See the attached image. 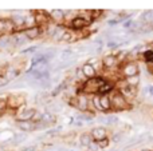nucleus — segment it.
Listing matches in <instances>:
<instances>
[{
	"label": "nucleus",
	"mask_w": 153,
	"mask_h": 151,
	"mask_svg": "<svg viewBox=\"0 0 153 151\" xmlns=\"http://www.w3.org/2000/svg\"><path fill=\"white\" fill-rule=\"evenodd\" d=\"M110 102H111V106L117 110L125 108V106H126V100H125V98L121 95V94H116Z\"/></svg>",
	"instance_id": "nucleus-8"
},
{
	"label": "nucleus",
	"mask_w": 153,
	"mask_h": 151,
	"mask_svg": "<svg viewBox=\"0 0 153 151\" xmlns=\"http://www.w3.org/2000/svg\"><path fill=\"white\" fill-rule=\"evenodd\" d=\"M20 151H39V147H38L36 144H30V146L22 147Z\"/></svg>",
	"instance_id": "nucleus-29"
},
{
	"label": "nucleus",
	"mask_w": 153,
	"mask_h": 151,
	"mask_svg": "<svg viewBox=\"0 0 153 151\" xmlns=\"http://www.w3.org/2000/svg\"><path fill=\"white\" fill-rule=\"evenodd\" d=\"M36 112L35 108H30V107H20L15 114V119L16 122H26V120H32V117Z\"/></svg>",
	"instance_id": "nucleus-2"
},
{
	"label": "nucleus",
	"mask_w": 153,
	"mask_h": 151,
	"mask_svg": "<svg viewBox=\"0 0 153 151\" xmlns=\"http://www.w3.org/2000/svg\"><path fill=\"white\" fill-rule=\"evenodd\" d=\"M40 122H42L46 127H48V126L54 125V123L56 122V117H55V114H51V112H48V111H43L42 120H40Z\"/></svg>",
	"instance_id": "nucleus-11"
},
{
	"label": "nucleus",
	"mask_w": 153,
	"mask_h": 151,
	"mask_svg": "<svg viewBox=\"0 0 153 151\" xmlns=\"http://www.w3.org/2000/svg\"><path fill=\"white\" fill-rule=\"evenodd\" d=\"M87 104H89V100L85 95H79L76 98V107H78L81 111H86L87 110Z\"/></svg>",
	"instance_id": "nucleus-15"
},
{
	"label": "nucleus",
	"mask_w": 153,
	"mask_h": 151,
	"mask_svg": "<svg viewBox=\"0 0 153 151\" xmlns=\"http://www.w3.org/2000/svg\"><path fill=\"white\" fill-rule=\"evenodd\" d=\"M102 63L105 64L106 67H111L114 63H116V56H113V55H108V56H105V58L102 59Z\"/></svg>",
	"instance_id": "nucleus-23"
},
{
	"label": "nucleus",
	"mask_w": 153,
	"mask_h": 151,
	"mask_svg": "<svg viewBox=\"0 0 153 151\" xmlns=\"http://www.w3.org/2000/svg\"><path fill=\"white\" fill-rule=\"evenodd\" d=\"M93 104L95 106V108L98 110V111H103L102 107H101V100H100V96H95L94 99H93Z\"/></svg>",
	"instance_id": "nucleus-30"
},
{
	"label": "nucleus",
	"mask_w": 153,
	"mask_h": 151,
	"mask_svg": "<svg viewBox=\"0 0 153 151\" xmlns=\"http://www.w3.org/2000/svg\"><path fill=\"white\" fill-rule=\"evenodd\" d=\"M3 75H4V76L7 78L10 82H11V80H15L16 78L20 75V67H16L15 64H11V66H8L7 68L4 70Z\"/></svg>",
	"instance_id": "nucleus-5"
},
{
	"label": "nucleus",
	"mask_w": 153,
	"mask_h": 151,
	"mask_svg": "<svg viewBox=\"0 0 153 151\" xmlns=\"http://www.w3.org/2000/svg\"><path fill=\"white\" fill-rule=\"evenodd\" d=\"M73 58H74V51L70 50V48L63 50L61 52V55H59V59L62 62H70V59H73Z\"/></svg>",
	"instance_id": "nucleus-18"
},
{
	"label": "nucleus",
	"mask_w": 153,
	"mask_h": 151,
	"mask_svg": "<svg viewBox=\"0 0 153 151\" xmlns=\"http://www.w3.org/2000/svg\"><path fill=\"white\" fill-rule=\"evenodd\" d=\"M121 21H122L121 19H113V20H108V26L114 27V26H117V24H120Z\"/></svg>",
	"instance_id": "nucleus-32"
},
{
	"label": "nucleus",
	"mask_w": 153,
	"mask_h": 151,
	"mask_svg": "<svg viewBox=\"0 0 153 151\" xmlns=\"http://www.w3.org/2000/svg\"><path fill=\"white\" fill-rule=\"evenodd\" d=\"M26 139H27V134H24V133H15V135H13L12 139H11V143H12V144H20V143H23Z\"/></svg>",
	"instance_id": "nucleus-19"
},
{
	"label": "nucleus",
	"mask_w": 153,
	"mask_h": 151,
	"mask_svg": "<svg viewBox=\"0 0 153 151\" xmlns=\"http://www.w3.org/2000/svg\"><path fill=\"white\" fill-rule=\"evenodd\" d=\"M7 110V98H0V114Z\"/></svg>",
	"instance_id": "nucleus-27"
},
{
	"label": "nucleus",
	"mask_w": 153,
	"mask_h": 151,
	"mask_svg": "<svg viewBox=\"0 0 153 151\" xmlns=\"http://www.w3.org/2000/svg\"><path fill=\"white\" fill-rule=\"evenodd\" d=\"M42 114H43L42 111H38V110H36V112L34 114V117H32V120H31V122H34V123H39L40 120H42Z\"/></svg>",
	"instance_id": "nucleus-26"
},
{
	"label": "nucleus",
	"mask_w": 153,
	"mask_h": 151,
	"mask_svg": "<svg viewBox=\"0 0 153 151\" xmlns=\"http://www.w3.org/2000/svg\"><path fill=\"white\" fill-rule=\"evenodd\" d=\"M67 87V82H62V83H59L58 86H56L55 88H54V91H51V94L50 95L51 96H56L58 94H61L62 91H65V88Z\"/></svg>",
	"instance_id": "nucleus-21"
},
{
	"label": "nucleus",
	"mask_w": 153,
	"mask_h": 151,
	"mask_svg": "<svg viewBox=\"0 0 153 151\" xmlns=\"http://www.w3.org/2000/svg\"><path fill=\"white\" fill-rule=\"evenodd\" d=\"M89 24V20H86L85 18H82V16H76L71 20V26L75 27V28H81V27H85Z\"/></svg>",
	"instance_id": "nucleus-16"
},
{
	"label": "nucleus",
	"mask_w": 153,
	"mask_h": 151,
	"mask_svg": "<svg viewBox=\"0 0 153 151\" xmlns=\"http://www.w3.org/2000/svg\"><path fill=\"white\" fill-rule=\"evenodd\" d=\"M81 71H82V74H83L85 78H94L95 76V70L93 68V66H90L89 63L83 64Z\"/></svg>",
	"instance_id": "nucleus-14"
},
{
	"label": "nucleus",
	"mask_w": 153,
	"mask_h": 151,
	"mask_svg": "<svg viewBox=\"0 0 153 151\" xmlns=\"http://www.w3.org/2000/svg\"><path fill=\"white\" fill-rule=\"evenodd\" d=\"M90 135H91V138L94 139V141L97 142H101L102 139L106 138V130L103 127H94L91 130V133H90Z\"/></svg>",
	"instance_id": "nucleus-9"
},
{
	"label": "nucleus",
	"mask_w": 153,
	"mask_h": 151,
	"mask_svg": "<svg viewBox=\"0 0 153 151\" xmlns=\"http://www.w3.org/2000/svg\"><path fill=\"white\" fill-rule=\"evenodd\" d=\"M141 20H144L145 23H153V11H145L141 16Z\"/></svg>",
	"instance_id": "nucleus-24"
},
{
	"label": "nucleus",
	"mask_w": 153,
	"mask_h": 151,
	"mask_svg": "<svg viewBox=\"0 0 153 151\" xmlns=\"http://www.w3.org/2000/svg\"><path fill=\"white\" fill-rule=\"evenodd\" d=\"M24 95L20 94H10L7 96V110H12V111H18L20 107L26 106V100H24Z\"/></svg>",
	"instance_id": "nucleus-1"
},
{
	"label": "nucleus",
	"mask_w": 153,
	"mask_h": 151,
	"mask_svg": "<svg viewBox=\"0 0 153 151\" xmlns=\"http://www.w3.org/2000/svg\"><path fill=\"white\" fill-rule=\"evenodd\" d=\"M48 13H50V19L53 21H55L56 24H59L65 19V11H62V10H53Z\"/></svg>",
	"instance_id": "nucleus-13"
},
{
	"label": "nucleus",
	"mask_w": 153,
	"mask_h": 151,
	"mask_svg": "<svg viewBox=\"0 0 153 151\" xmlns=\"http://www.w3.org/2000/svg\"><path fill=\"white\" fill-rule=\"evenodd\" d=\"M144 92L148 94V95L153 96V86H146L145 88H144Z\"/></svg>",
	"instance_id": "nucleus-33"
},
{
	"label": "nucleus",
	"mask_w": 153,
	"mask_h": 151,
	"mask_svg": "<svg viewBox=\"0 0 153 151\" xmlns=\"http://www.w3.org/2000/svg\"><path fill=\"white\" fill-rule=\"evenodd\" d=\"M10 48H13L12 35L0 36V50H10Z\"/></svg>",
	"instance_id": "nucleus-10"
},
{
	"label": "nucleus",
	"mask_w": 153,
	"mask_h": 151,
	"mask_svg": "<svg viewBox=\"0 0 153 151\" xmlns=\"http://www.w3.org/2000/svg\"><path fill=\"white\" fill-rule=\"evenodd\" d=\"M38 50H39V47H38V45H31V47L23 48V50L20 51V54H22V55H26V54H34V52H36Z\"/></svg>",
	"instance_id": "nucleus-25"
},
{
	"label": "nucleus",
	"mask_w": 153,
	"mask_h": 151,
	"mask_svg": "<svg viewBox=\"0 0 153 151\" xmlns=\"http://www.w3.org/2000/svg\"><path fill=\"white\" fill-rule=\"evenodd\" d=\"M23 34L28 40H34V39H38V37L40 36V34H42V28L35 26V27H31V28H26L23 31Z\"/></svg>",
	"instance_id": "nucleus-6"
},
{
	"label": "nucleus",
	"mask_w": 153,
	"mask_h": 151,
	"mask_svg": "<svg viewBox=\"0 0 153 151\" xmlns=\"http://www.w3.org/2000/svg\"><path fill=\"white\" fill-rule=\"evenodd\" d=\"M59 151H76V150H65V149H59Z\"/></svg>",
	"instance_id": "nucleus-35"
},
{
	"label": "nucleus",
	"mask_w": 153,
	"mask_h": 151,
	"mask_svg": "<svg viewBox=\"0 0 153 151\" xmlns=\"http://www.w3.org/2000/svg\"><path fill=\"white\" fill-rule=\"evenodd\" d=\"M16 127L24 134L34 133L36 131V123L31 122V120H26V122H16Z\"/></svg>",
	"instance_id": "nucleus-4"
},
{
	"label": "nucleus",
	"mask_w": 153,
	"mask_h": 151,
	"mask_svg": "<svg viewBox=\"0 0 153 151\" xmlns=\"http://www.w3.org/2000/svg\"><path fill=\"white\" fill-rule=\"evenodd\" d=\"M71 39H73V34H71V32L65 31V34H63V36H62L61 42H70Z\"/></svg>",
	"instance_id": "nucleus-31"
},
{
	"label": "nucleus",
	"mask_w": 153,
	"mask_h": 151,
	"mask_svg": "<svg viewBox=\"0 0 153 151\" xmlns=\"http://www.w3.org/2000/svg\"><path fill=\"white\" fill-rule=\"evenodd\" d=\"M138 78L137 76H132V78H128V84L129 86H132V87H134V86H137L138 84Z\"/></svg>",
	"instance_id": "nucleus-28"
},
{
	"label": "nucleus",
	"mask_w": 153,
	"mask_h": 151,
	"mask_svg": "<svg viewBox=\"0 0 153 151\" xmlns=\"http://www.w3.org/2000/svg\"><path fill=\"white\" fill-rule=\"evenodd\" d=\"M12 42H13V48H16V47H22V45L27 44L30 40L24 36L23 32H18V34L12 35Z\"/></svg>",
	"instance_id": "nucleus-7"
},
{
	"label": "nucleus",
	"mask_w": 153,
	"mask_h": 151,
	"mask_svg": "<svg viewBox=\"0 0 153 151\" xmlns=\"http://www.w3.org/2000/svg\"><path fill=\"white\" fill-rule=\"evenodd\" d=\"M132 24H133V20L130 19V20H128V21H124V23H122V27H124V28H130Z\"/></svg>",
	"instance_id": "nucleus-34"
},
{
	"label": "nucleus",
	"mask_w": 153,
	"mask_h": 151,
	"mask_svg": "<svg viewBox=\"0 0 153 151\" xmlns=\"http://www.w3.org/2000/svg\"><path fill=\"white\" fill-rule=\"evenodd\" d=\"M100 100H101V107H102L103 111H105V110H109L111 107V102L109 100V98L106 95H103L102 98H100Z\"/></svg>",
	"instance_id": "nucleus-22"
},
{
	"label": "nucleus",
	"mask_w": 153,
	"mask_h": 151,
	"mask_svg": "<svg viewBox=\"0 0 153 151\" xmlns=\"http://www.w3.org/2000/svg\"><path fill=\"white\" fill-rule=\"evenodd\" d=\"M34 13H36V15H34L35 26L40 27V28L45 26H48V21H50L51 19H50V15H47L46 11H34Z\"/></svg>",
	"instance_id": "nucleus-3"
},
{
	"label": "nucleus",
	"mask_w": 153,
	"mask_h": 151,
	"mask_svg": "<svg viewBox=\"0 0 153 151\" xmlns=\"http://www.w3.org/2000/svg\"><path fill=\"white\" fill-rule=\"evenodd\" d=\"M101 120H102V123L109 125V126H116L120 122V119L117 117H114V115H106V117L101 118Z\"/></svg>",
	"instance_id": "nucleus-20"
},
{
	"label": "nucleus",
	"mask_w": 153,
	"mask_h": 151,
	"mask_svg": "<svg viewBox=\"0 0 153 151\" xmlns=\"http://www.w3.org/2000/svg\"><path fill=\"white\" fill-rule=\"evenodd\" d=\"M124 74L126 75L128 78H132V76H137L138 74V67L136 63H129L125 66L124 68Z\"/></svg>",
	"instance_id": "nucleus-12"
},
{
	"label": "nucleus",
	"mask_w": 153,
	"mask_h": 151,
	"mask_svg": "<svg viewBox=\"0 0 153 151\" xmlns=\"http://www.w3.org/2000/svg\"><path fill=\"white\" fill-rule=\"evenodd\" d=\"M79 143H81L82 146L89 147L90 144L93 143V138H91V135H90L89 133H83V134H81V135H79Z\"/></svg>",
	"instance_id": "nucleus-17"
}]
</instances>
